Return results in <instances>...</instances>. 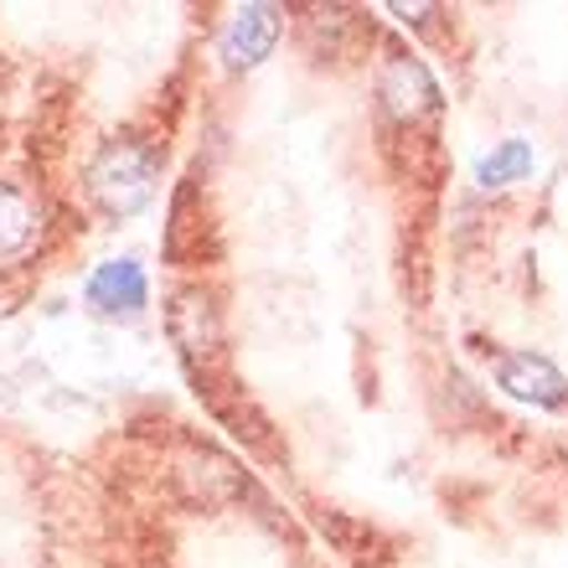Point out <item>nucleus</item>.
<instances>
[{"label":"nucleus","instance_id":"4","mask_svg":"<svg viewBox=\"0 0 568 568\" xmlns=\"http://www.w3.org/2000/svg\"><path fill=\"white\" fill-rule=\"evenodd\" d=\"M274 42H280V11L274 6H239L233 21L223 27L217 52H223V62L233 73H243V68H258V62L270 58Z\"/></svg>","mask_w":568,"mask_h":568},{"label":"nucleus","instance_id":"7","mask_svg":"<svg viewBox=\"0 0 568 568\" xmlns=\"http://www.w3.org/2000/svg\"><path fill=\"white\" fill-rule=\"evenodd\" d=\"M171 336L186 346V357L217 346V311H212V300L202 290H181L176 295V305H171Z\"/></svg>","mask_w":568,"mask_h":568},{"label":"nucleus","instance_id":"6","mask_svg":"<svg viewBox=\"0 0 568 568\" xmlns=\"http://www.w3.org/2000/svg\"><path fill=\"white\" fill-rule=\"evenodd\" d=\"M37 233H42V207L31 202V192L0 181V264L31 254Z\"/></svg>","mask_w":568,"mask_h":568},{"label":"nucleus","instance_id":"5","mask_svg":"<svg viewBox=\"0 0 568 568\" xmlns=\"http://www.w3.org/2000/svg\"><path fill=\"white\" fill-rule=\"evenodd\" d=\"M150 300V284H145V270L135 258H109L99 270L89 274V305L104 315H140Z\"/></svg>","mask_w":568,"mask_h":568},{"label":"nucleus","instance_id":"1","mask_svg":"<svg viewBox=\"0 0 568 568\" xmlns=\"http://www.w3.org/2000/svg\"><path fill=\"white\" fill-rule=\"evenodd\" d=\"M161 181V155L145 140H109L89 165V196L104 217H135L140 207H150Z\"/></svg>","mask_w":568,"mask_h":568},{"label":"nucleus","instance_id":"2","mask_svg":"<svg viewBox=\"0 0 568 568\" xmlns=\"http://www.w3.org/2000/svg\"><path fill=\"white\" fill-rule=\"evenodd\" d=\"M496 383L517 404H532V408H558L568 398V377L548 357H538V352H507L496 362Z\"/></svg>","mask_w":568,"mask_h":568},{"label":"nucleus","instance_id":"3","mask_svg":"<svg viewBox=\"0 0 568 568\" xmlns=\"http://www.w3.org/2000/svg\"><path fill=\"white\" fill-rule=\"evenodd\" d=\"M377 99H383V109H388V120H398V124H419L424 114L439 109V89H434L429 68L414 62V58H393L388 68H383Z\"/></svg>","mask_w":568,"mask_h":568},{"label":"nucleus","instance_id":"8","mask_svg":"<svg viewBox=\"0 0 568 568\" xmlns=\"http://www.w3.org/2000/svg\"><path fill=\"white\" fill-rule=\"evenodd\" d=\"M527 171H532V145H527V140H501V145L476 165V181L486 192H501V186H517Z\"/></svg>","mask_w":568,"mask_h":568}]
</instances>
